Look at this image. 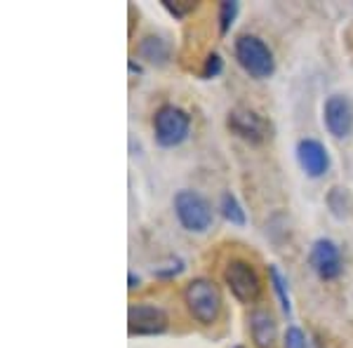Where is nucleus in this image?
<instances>
[{
    "label": "nucleus",
    "instance_id": "obj_12",
    "mask_svg": "<svg viewBox=\"0 0 353 348\" xmlns=\"http://www.w3.org/2000/svg\"><path fill=\"white\" fill-rule=\"evenodd\" d=\"M137 54L146 64L163 68L172 61V43L165 36H161V33H149V36H144L137 43Z\"/></svg>",
    "mask_w": 353,
    "mask_h": 348
},
{
    "label": "nucleus",
    "instance_id": "obj_6",
    "mask_svg": "<svg viewBox=\"0 0 353 348\" xmlns=\"http://www.w3.org/2000/svg\"><path fill=\"white\" fill-rule=\"evenodd\" d=\"M226 127H229L231 134H236L238 139H243L245 144L252 146L264 144V141H269L273 136V125L269 118H264L261 113L245 106H236L226 113Z\"/></svg>",
    "mask_w": 353,
    "mask_h": 348
},
{
    "label": "nucleus",
    "instance_id": "obj_18",
    "mask_svg": "<svg viewBox=\"0 0 353 348\" xmlns=\"http://www.w3.org/2000/svg\"><path fill=\"white\" fill-rule=\"evenodd\" d=\"M186 271V264L184 259H179V256H174L170 264H163L158 268H153V278H158V280H174L176 276H181V273Z\"/></svg>",
    "mask_w": 353,
    "mask_h": 348
},
{
    "label": "nucleus",
    "instance_id": "obj_5",
    "mask_svg": "<svg viewBox=\"0 0 353 348\" xmlns=\"http://www.w3.org/2000/svg\"><path fill=\"white\" fill-rule=\"evenodd\" d=\"M224 285L229 287V292L236 296V301L241 304H257L264 292V283H261L257 268L252 261L241 259V256H233L226 261L224 266Z\"/></svg>",
    "mask_w": 353,
    "mask_h": 348
},
{
    "label": "nucleus",
    "instance_id": "obj_19",
    "mask_svg": "<svg viewBox=\"0 0 353 348\" xmlns=\"http://www.w3.org/2000/svg\"><path fill=\"white\" fill-rule=\"evenodd\" d=\"M283 348H309V339L299 325H288L283 334Z\"/></svg>",
    "mask_w": 353,
    "mask_h": 348
},
{
    "label": "nucleus",
    "instance_id": "obj_8",
    "mask_svg": "<svg viewBox=\"0 0 353 348\" xmlns=\"http://www.w3.org/2000/svg\"><path fill=\"white\" fill-rule=\"evenodd\" d=\"M170 329V316L156 304H132L128 308L130 336H161Z\"/></svg>",
    "mask_w": 353,
    "mask_h": 348
},
{
    "label": "nucleus",
    "instance_id": "obj_10",
    "mask_svg": "<svg viewBox=\"0 0 353 348\" xmlns=\"http://www.w3.org/2000/svg\"><path fill=\"white\" fill-rule=\"evenodd\" d=\"M294 158H297L299 170L309 179H323L330 167H332V156H330L327 146L316 136H304L294 146Z\"/></svg>",
    "mask_w": 353,
    "mask_h": 348
},
{
    "label": "nucleus",
    "instance_id": "obj_15",
    "mask_svg": "<svg viewBox=\"0 0 353 348\" xmlns=\"http://www.w3.org/2000/svg\"><path fill=\"white\" fill-rule=\"evenodd\" d=\"M327 209L334 219H346L351 209V196H349V188H341V186H332L325 198Z\"/></svg>",
    "mask_w": 353,
    "mask_h": 348
},
{
    "label": "nucleus",
    "instance_id": "obj_1",
    "mask_svg": "<svg viewBox=\"0 0 353 348\" xmlns=\"http://www.w3.org/2000/svg\"><path fill=\"white\" fill-rule=\"evenodd\" d=\"M184 304L189 316L203 327H210L219 320L221 308H224V296H221L219 285L210 278H193L184 287Z\"/></svg>",
    "mask_w": 353,
    "mask_h": 348
},
{
    "label": "nucleus",
    "instance_id": "obj_2",
    "mask_svg": "<svg viewBox=\"0 0 353 348\" xmlns=\"http://www.w3.org/2000/svg\"><path fill=\"white\" fill-rule=\"evenodd\" d=\"M233 57L238 66L248 73L252 81H269L276 73V57L273 50L266 45L264 38L254 33H241L233 41Z\"/></svg>",
    "mask_w": 353,
    "mask_h": 348
},
{
    "label": "nucleus",
    "instance_id": "obj_4",
    "mask_svg": "<svg viewBox=\"0 0 353 348\" xmlns=\"http://www.w3.org/2000/svg\"><path fill=\"white\" fill-rule=\"evenodd\" d=\"M191 116L176 104H163L153 113V139L161 148H176L191 136Z\"/></svg>",
    "mask_w": 353,
    "mask_h": 348
},
{
    "label": "nucleus",
    "instance_id": "obj_21",
    "mask_svg": "<svg viewBox=\"0 0 353 348\" xmlns=\"http://www.w3.org/2000/svg\"><path fill=\"white\" fill-rule=\"evenodd\" d=\"M139 285H141V278L137 276L134 271H130L128 273V289H130V292H134V289L139 287Z\"/></svg>",
    "mask_w": 353,
    "mask_h": 348
},
{
    "label": "nucleus",
    "instance_id": "obj_23",
    "mask_svg": "<svg viewBox=\"0 0 353 348\" xmlns=\"http://www.w3.org/2000/svg\"><path fill=\"white\" fill-rule=\"evenodd\" d=\"M233 348H245V346H241V344H238V346H233Z\"/></svg>",
    "mask_w": 353,
    "mask_h": 348
},
{
    "label": "nucleus",
    "instance_id": "obj_11",
    "mask_svg": "<svg viewBox=\"0 0 353 348\" xmlns=\"http://www.w3.org/2000/svg\"><path fill=\"white\" fill-rule=\"evenodd\" d=\"M248 329L254 348H276L278 344V323L271 311L254 308L248 316Z\"/></svg>",
    "mask_w": 353,
    "mask_h": 348
},
{
    "label": "nucleus",
    "instance_id": "obj_7",
    "mask_svg": "<svg viewBox=\"0 0 353 348\" xmlns=\"http://www.w3.org/2000/svg\"><path fill=\"white\" fill-rule=\"evenodd\" d=\"M309 268L316 273L318 280L323 283H332L344 273V259H341V249L339 245L330 238H316L309 247Z\"/></svg>",
    "mask_w": 353,
    "mask_h": 348
},
{
    "label": "nucleus",
    "instance_id": "obj_14",
    "mask_svg": "<svg viewBox=\"0 0 353 348\" xmlns=\"http://www.w3.org/2000/svg\"><path fill=\"white\" fill-rule=\"evenodd\" d=\"M217 209H219V214L224 216V221H229L231 226L243 228L245 224H248V214H245V207L241 205V201H238L236 193L221 191Z\"/></svg>",
    "mask_w": 353,
    "mask_h": 348
},
{
    "label": "nucleus",
    "instance_id": "obj_13",
    "mask_svg": "<svg viewBox=\"0 0 353 348\" xmlns=\"http://www.w3.org/2000/svg\"><path fill=\"white\" fill-rule=\"evenodd\" d=\"M266 273H269V285H271L273 294H276L278 304H281V311L285 313L288 318H292V296H290L288 276H283V271L278 268V264H269Z\"/></svg>",
    "mask_w": 353,
    "mask_h": 348
},
{
    "label": "nucleus",
    "instance_id": "obj_20",
    "mask_svg": "<svg viewBox=\"0 0 353 348\" xmlns=\"http://www.w3.org/2000/svg\"><path fill=\"white\" fill-rule=\"evenodd\" d=\"M163 8L168 10L170 14L174 17V19H184L186 12H191V10H196V3H170V0H163Z\"/></svg>",
    "mask_w": 353,
    "mask_h": 348
},
{
    "label": "nucleus",
    "instance_id": "obj_22",
    "mask_svg": "<svg viewBox=\"0 0 353 348\" xmlns=\"http://www.w3.org/2000/svg\"><path fill=\"white\" fill-rule=\"evenodd\" d=\"M128 68H130V73H132V76H134V73H137V76H141V73H144V68H141V64H137L134 59H130V61H128Z\"/></svg>",
    "mask_w": 353,
    "mask_h": 348
},
{
    "label": "nucleus",
    "instance_id": "obj_3",
    "mask_svg": "<svg viewBox=\"0 0 353 348\" xmlns=\"http://www.w3.org/2000/svg\"><path fill=\"white\" fill-rule=\"evenodd\" d=\"M172 209L179 226L189 233L203 236L214 226V209L212 203L193 188H179L172 196Z\"/></svg>",
    "mask_w": 353,
    "mask_h": 348
},
{
    "label": "nucleus",
    "instance_id": "obj_17",
    "mask_svg": "<svg viewBox=\"0 0 353 348\" xmlns=\"http://www.w3.org/2000/svg\"><path fill=\"white\" fill-rule=\"evenodd\" d=\"M221 73H224V59H221L219 52H210L203 61V71H201L203 81H214Z\"/></svg>",
    "mask_w": 353,
    "mask_h": 348
},
{
    "label": "nucleus",
    "instance_id": "obj_9",
    "mask_svg": "<svg viewBox=\"0 0 353 348\" xmlns=\"http://www.w3.org/2000/svg\"><path fill=\"white\" fill-rule=\"evenodd\" d=\"M323 125L334 139H349L353 134V99L334 92L323 101Z\"/></svg>",
    "mask_w": 353,
    "mask_h": 348
},
{
    "label": "nucleus",
    "instance_id": "obj_16",
    "mask_svg": "<svg viewBox=\"0 0 353 348\" xmlns=\"http://www.w3.org/2000/svg\"><path fill=\"white\" fill-rule=\"evenodd\" d=\"M238 14H241V3H236V0H224V3H219V8H217L219 36H229Z\"/></svg>",
    "mask_w": 353,
    "mask_h": 348
}]
</instances>
